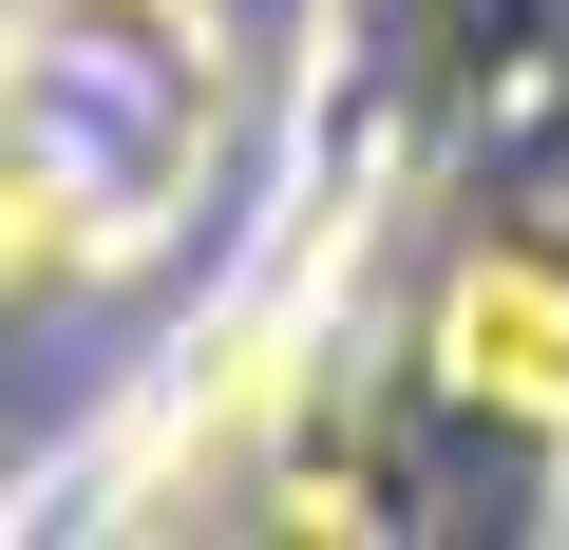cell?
<instances>
[{
    "instance_id": "7a4b0ae2",
    "label": "cell",
    "mask_w": 569,
    "mask_h": 550,
    "mask_svg": "<svg viewBox=\"0 0 569 550\" xmlns=\"http://www.w3.org/2000/svg\"><path fill=\"white\" fill-rule=\"evenodd\" d=\"M437 399H475L512 437H569V266L550 247H475L437 286Z\"/></svg>"
},
{
    "instance_id": "6da1fadb",
    "label": "cell",
    "mask_w": 569,
    "mask_h": 550,
    "mask_svg": "<svg viewBox=\"0 0 569 550\" xmlns=\"http://www.w3.org/2000/svg\"><path fill=\"white\" fill-rule=\"evenodd\" d=\"M0 133L39 152V190L77 209V266L190 247V209L228 190L247 133V39L228 0H0Z\"/></svg>"
},
{
    "instance_id": "3957f363",
    "label": "cell",
    "mask_w": 569,
    "mask_h": 550,
    "mask_svg": "<svg viewBox=\"0 0 569 550\" xmlns=\"http://www.w3.org/2000/svg\"><path fill=\"white\" fill-rule=\"evenodd\" d=\"M58 286H96V266H77V209L39 190L20 133H0V304H58Z\"/></svg>"
}]
</instances>
